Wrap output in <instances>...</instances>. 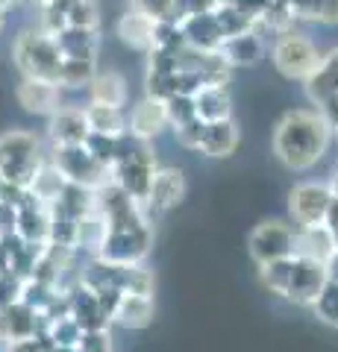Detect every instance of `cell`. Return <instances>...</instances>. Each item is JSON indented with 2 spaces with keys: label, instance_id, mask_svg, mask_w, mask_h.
Here are the masks:
<instances>
[{
  "label": "cell",
  "instance_id": "5bb4252c",
  "mask_svg": "<svg viewBox=\"0 0 338 352\" xmlns=\"http://www.w3.org/2000/svg\"><path fill=\"white\" fill-rule=\"evenodd\" d=\"M218 53H221L230 68H253L265 56V41H262L256 27H250V30L235 32V36H226L221 41V47H218Z\"/></svg>",
  "mask_w": 338,
  "mask_h": 352
},
{
  "label": "cell",
  "instance_id": "74e56055",
  "mask_svg": "<svg viewBox=\"0 0 338 352\" xmlns=\"http://www.w3.org/2000/svg\"><path fill=\"white\" fill-rule=\"evenodd\" d=\"M326 229L332 232V241H335V250H338V197H332L330 208H326V217H324Z\"/></svg>",
  "mask_w": 338,
  "mask_h": 352
},
{
  "label": "cell",
  "instance_id": "4fadbf2b",
  "mask_svg": "<svg viewBox=\"0 0 338 352\" xmlns=\"http://www.w3.org/2000/svg\"><path fill=\"white\" fill-rule=\"evenodd\" d=\"M165 126H168L165 100H156V97H145V100L136 103L133 112H129L127 135L136 138V141H154Z\"/></svg>",
  "mask_w": 338,
  "mask_h": 352
},
{
  "label": "cell",
  "instance_id": "9c48e42d",
  "mask_svg": "<svg viewBox=\"0 0 338 352\" xmlns=\"http://www.w3.org/2000/svg\"><path fill=\"white\" fill-rule=\"evenodd\" d=\"M324 285H326V270H324V264L294 256L286 300H291L294 305L312 308V302L318 300V294L324 291Z\"/></svg>",
  "mask_w": 338,
  "mask_h": 352
},
{
  "label": "cell",
  "instance_id": "b9f144b4",
  "mask_svg": "<svg viewBox=\"0 0 338 352\" xmlns=\"http://www.w3.org/2000/svg\"><path fill=\"white\" fill-rule=\"evenodd\" d=\"M330 191H332V197H338V168H335L332 176H330Z\"/></svg>",
  "mask_w": 338,
  "mask_h": 352
},
{
  "label": "cell",
  "instance_id": "f6af8a7d",
  "mask_svg": "<svg viewBox=\"0 0 338 352\" xmlns=\"http://www.w3.org/2000/svg\"><path fill=\"white\" fill-rule=\"evenodd\" d=\"M330 126H332V135L338 138V120H335V124H330Z\"/></svg>",
  "mask_w": 338,
  "mask_h": 352
},
{
  "label": "cell",
  "instance_id": "ac0fdd59",
  "mask_svg": "<svg viewBox=\"0 0 338 352\" xmlns=\"http://www.w3.org/2000/svg\"><path fill=\"white\" fill-rule=\"evenodd\" d=\"M332 252H335V241H332V232L326 229V223H312V226L294 229V256L297 258L326 264V258H330Z\"/></svg>",
  "mask_w": 338,
  "mask_h": 352
},
{
  "label": "cell",
  "instance_id": "ba28073f",
  "mask_svg": "<svg viewBox=\"0 0 338 352\" xmlns=\"http://www.w3.org/2000/svg\"><path fill=\"white\" fill-rule=\"evenodd\" d=\"M332 203V191L324 182H300L294 185L288 194V214L297 226H312V223H324L326 208Z\"/></svg>",
  "mask_w": 338,
  "mask_h": 352
},
{
  "label": "cell",
  "instance_id": "4dcf8cb0",
  "mask_svg": "<svg viewBox=\"0 0 338 352\" xmlns=\"http://www.w3.org/2000/svg\"><path fill=\"white\" fill-rule=\"evenodd\" d=\"M68 27H85V30L101 27V9H97V0H74V6L68 9Z\"/></svg>",
  "mask_w": 338,
  "mask_h": 352
},
{
  "label": "cell",
  "instance_id": "1f68e13d",
  "mask_svg": "<svg viewBox=\"0 0 338 352\" xmlns=\"http://www.w3.org/2000/svg\"><path fill=\"white\" fill-rule=\"evenodd\" d=\"M165 112H168V126H180L185 120L198 118L194 115V100L189 94H171L165 100Z\"/></svg>",
  "mask_w": 338,
  "mask_h": 352
},
{
  "label": "cell",
  "instance_id": "8992f818",
  "mask_svg": "<svg viewBox=\"0 0 338 352\" xmlns=\"http://www.w3.org/2000/svg\"><path fill=\"white\" fill-rule=\"evenodd\" d=\"M271 59H274V68L286 76V80H306V76L318 68L321 53L309 36H303L297 30H286V32H279V38L274 41Z\"/></svg>",
  "mask_w": 338,
  "mask_h": 352
},
{
  "label": "cell",
  "instance_id": "cb8c5ba5",
  "mask_svg": "<svg viewBox=\"0 0 338 352\" xmlns=\"http://www.w3.org/2000/svg\"><path fill=\"white\" fill-rule=\"evenodd\" d=\"M235 147H238V126L233 118L218 120V124H206L200 153H206L209 159H226L235 153Z\"/></svg>",
  "mask_w": 338,
  "mask_h": 352
},
{
  "label": "cell",
  "instance_id": "7402d4cb",
  "mask_svg": "<svg viewBox=\"0 0 338 352\" xmlns=\"http://www.w3.org/2000/svg\"><path fill=\"white\" fill-rule=\"evenodd\" d=\"M53 41H56L62 59H97V50H101L97 30L85 27H65L53 36Z\"/></svg>",
  "mask_w": 338,
  "mask_h": 352
},
{
  "label": "cell",
  "instance_id": "603a6c76",
  "mask_svg": "<svg viewBox=\"0 0 338 352\" xmlns=\"http://www.w3.org/2000/svg\"><path fill=\"white\" fill-rule=\"evenodd\" d=\"M65 188H68L65 173L53 162H41L39 170L32 173V179L27 185V194L32 197V200H39L45 206H53V203H59V197L65 194Z\"/></svg>",
  "mask_w": 338,
  "mask_h": 352
},
{
  "label": "cell",
  "instance_id": "f35d334b",
  "mask_svg": "<svg viewBox=\"0 0 338 352\" xmlns=\"http://www.w3.org/2000/svg\"><path fill=\"white\" fill-rule=\"evenodd\" d=\"M321 24H338V0H321Z\"/></svg>",
  "mask_w": 338,
  "mask_h": 352
},
{
  "label": "cell",
  "instance_id": "7dc6e473",
  "mask_svg": "<svg viewBox=\"0 0 338 352\" xmlns=\"http://www.w3.org/2000/svg\"><path fill=\"white\" fill-rule=\"evenodd\" d=\"M0 188H3V179H0Z\"/></svg>",
  "mask_w": 338,
  "mask_h": 352
},
{
  "label": "cell",
  "instance_id": "ab89813d",
  "mask_svg": "<svg viewBox=\"0 0 338 352\" xmlns=\"http://www.w3.org/2000/svg\"><path fill=\"white\" fill-rule=\"evenodd\" d=\"M318 112H321L326 120H330V124H335V120H338V91H335L332 97H326V103L318 106Z\"/></svg>",
  "mask_w": 338,
  "mask_h": 352
},
{
  "label": "cell",
  "instance_id": "7c38bea8",
  "mask_svg": "<svg viewBox=\"0 0 338 352\" xmlns=\"http://www.w3.org/2000/svg\"><path fill=\"white\" fill-rule=\"evenodd\" d=\"M177 27L182 32V38L189 47L194 50H218L221 47V41L226 38L221 24H218L215 12H191V15H182L177 21Z\"/></svg>",
  "mask_w": 338,
  "mask_h": 352
},
{
  "label": "cell",
  "instance_id": "60d3db41",
  "mask_svg": "<svg viewBox=\"0 0 338 352\" xmlns=\"http://www.w3.org/2000/svg\"><path fill=\"white\" fill-rule=\"evenodd\" d=\"M324 270H326V279L330 282H338V250L332 252L330 258H326V264H324Z\"/></svg>",
  "mask_w": 338,
  "mask_h": 352
},
{
  "label": "cell",
  "instance_id": "d4e9b609",
  "mask_svg": "<svg viewBox=\"0 0 338 352\" xmlns=\"http://www.w3.org/2000/svg\"><path fill=\"white\" fill-rule=\"evenodd\" d=\"M89 97L92 103H101V106H115L121 109L127 103V80L118 71H97L89 82Z\"/></svg>",
  "mask_w": 338,
  "mask_h": 352
},
{
  "label": "cell",
  "instance_id": "ee69618b",
  "mask_svg": "<svg viewBox=\"0 0 338 352\" xmlns=\"http://www.w3.org/2000/svg\"><path fill=\"white\" fill-rule=\"evenodd\" d=\"M3 27H6V15H3V9H0V32H3Z\"/></svg>",
  "mask_w": 338,
  "mask_h": 352
},
{
  "label": "cell",
  "instance_id": "e0dca14e",
  "mask_svg": "<svg viewBox=\"0 0 338 352\" xmlns=\"http://www.w3.org/2000/svg\"><path fill=\"white\" fill-rule=\"evenodd\" d=\"M109 320H115L124 329H147L154 323V296L150 294H129V291L118 294Z\"/></svg>",
  "mask_w": 338,
  "mask_h": 352
},
{
  "label": "cell",
  "instance_id": "7a4b0ae2",
  "mask_svg": "<svg viewBox=\"0 0 338 352\" xmlns=\"http://www.w3.org/2000/svg\"><path fill=\"white\" fill-rule=\"evenodd\" d=\"M12 59L15 68L27 80H47V82L59 80L62 53L53 36H47L45 30H21L12 44Z\"/></svg>",
  "mask_w": 338,
  "mask_h": 352
},
{
  "label": "cell",
  "instance_id": "9a60e30c",
  "mask_svg": "<svg viewBox=\"0 0 338 352\" xmlns=\"http://www.w3.org/2000/svg\"><path fill=\"white\" fill-rule=\"evenodd\" d=\"M182 197H185V173L180 168H156L147 191V208L168 212V208L182 203Z\"/></svg>",
  "mask_w": 338,
  "mask_h": 352
},
{
  "label": "cell",
  "instance_id": "d6a6232c",
  "mask_svg": "<svg viewBox=\"0 0 338 352\" xmlns=\"http://www.w3.org/2000/svg\"><path fill=\"white\" fill-rule=\"evenodd\" d=\"M85 147H89L92 156L106 164V168H112L115 162V153H118V138H109V135H97V132H89V138H85Z\"/></svg>",
  "mask_w": 338,
  "mask_h": 352
},
{
  "label": "cell",
  "instance_id": "5b68a950",
  "mask_svg": "<svg viewBox=\"0 0 338 352\" xmlns=\"http://www.w3.org/2000/svg\"><path fill=\"white\" fill-rule=\"evenodd\" d=\"M50 162L65 173V179L80 188L101 191L106 182H112V170L97 162L85 144H53Z\"/></svg>",
  "mask_w": 338,
  "mask_h": 352
},
{
  "label": "cell",
  "instance_id": "30bf717a",
  "mask_svg": "<svg viewBox=\"0 0 338 352\" xmlns=\"http://www.w3.org/2000/svg\"><path fill=\"white\" fill-rule=\"evenodd\" d=\"M15 238L24 244H50V206L27 197L15 212Z\"/></svg>",
  "mask_w": 338,
  "mask_h": 352
},
{
  "label": "cell",
  "instance_id": "d6986e66",
  "mask_svg": "<svg viewBox=\"0 0 338 352\" xmlns=\"http://www.w3.org/2000/svg\"><path fill=\"white\" fill-rule=\"evenodd\" d=\"M156 24L159 21L154 15L141 12V9H129V12H124L121 18H118V38H121L127 47L133 50H150L154 47V36H156Z\"/></svg>",
  "mask_w": 338,
  "mask_h": 352
},
{
  "label": "cell",
  "instance_id": "52a82bcc",
  "mask_svg": "<svg viewBox=\"0 0 338 352\" xmlns=\"http://www.w3.org/2000/svg\"><path fill=\"white\" fill-rule=\"evenodd\" d=\"M247 250L256 264L291 258L294 256V229L286 220H262L247 238Z\"/></svg>",
  "mask_w": 338,
  "mask_h": 352
},
{
  "label": "cell",
  "instance_id": "83f0119b",
  "mask_svg": "<svg viewBox=\"0 0 338 352\" xmlns=\"http://www.w3.org/2000/svg\"><path fill=\"white\" fill-rule=\"evenodd\" d=\"M291 264H294V256L259 264V279H262V285H265V291H271L274 296H286L288 279H291Z\"/></svg>",
  "mask_w": 338,
  "mask_h": 352
},
{
  "label": "cell",
  "instance_id": "3957f363",
  "mask_svg": "<svg viewBox=\"0 0 338 352\" xmlns=\"http://www.w3.org/2000/svg\"><path fill=\"white\" fill-rule=\"evenodd\" d=\"M41 162H45L41 159V147L32 132L9 129L0 135V179L6 185L27 188Z\"/></svg>",
  "mask_w": 338,
  "mask_h": 352
},
{
  "label": "cell",
  "instance_id": "8d00e7d4",
  "mask_svg": "<svg viewBox=\"0 0 338 352\" xmlns=\"http://www.w3.org/2000/svg\"><path fill=\"white\" fill-rule=\"evenodd\" d=\"M6 349L3 352H50V340L45 335H30V338H15V340H3Z\"/></svg>",
  "mask_w": 338,
  "mask_h": 352
},
{
  "label": "cell",
  "instance_id": "f546056e",
  "mask_svg": "<svg viewBox=\"0 0 338 352\" xmlns=\"http://www.w3.org/2000/svg\"><path fill=\"white\" fill-rule=\"evenodd\" d=\"M74 6V0H47V3H41V27L47 36H56L59 30L68 27V9Z\"/></svg>",
  "mask_w": 338,
  "mask_h": 352
},
{
  "label": "cell",
  "instance_id": "2e32d148",
  "mask_svg": "<svg viewBox=\"0 0 338 352\" xmlns=\"http://www.w3.org/2000/svg\"><path fill=\"white\" fill-rule=\"evenodd\" d=\"M47 129H50L53 144H85V138H89V124H85L83 106L62 103L56 112L50 115Z\"/></svg>",
  "mask_w": 338,
  "mask_h": 352
},
{
  "label": "cell",
  "instance_id": "484cf974",
  "mask_svg": "<svg viewBox=\"0 0 338 352\" xmlns=\"http://www.w3.org/2000/svg\"><path fill=\"white\" fill-rule=\"evenodd\" d=\"M83 112H85V124H89V132H97V135H109V138L127 135V118H124L121 109L89 103Z\"/></svg>",
  "mask_w": 338,
  "mask_h": 352
},
{
  "label": "cell",
  "instance_id": "6da1fadb",
  "mask_svg": "<svg viewBox=\"0 0 338 352\" xmlns=\"http://www.w3.org/2000/svg\"><path fill=\"white\" fill-rule=\"evenodd\" d=\"M332 126L318 109H291L274 129V153L291 170L315 168L330 150Z\"/></svg>",
  "mask_w": 338,
  "mask_h": 352
},
{
  "label": "cell",
  "instance_id": "e575fe53",
  "mask_svg": "<svg viewBox=\"0 0 338 352\" xmlns=\"http://www.w3.org/2000/svg\"><path fill=\"white\" fill-rule=\"evenodd\" d=\"M173 129V138H177V144L185 147V150H200V141H203V129L206 124L200 118H191V120H185V124L180 126H171Z\"/></svg>",
  "mask_w": 338,
  "mask_h": 352
},
{
  "label": "cell",
  "instance_id": "836d02e7",
  "mask_svg": "<svg viewBox=\"0 0 338 352\" xmlns=\"http://www.w3.org/2000/svg\"><path fill=\"white\" fill-rule=\"evenodd\" d=\"M133 6L141 9V12L154 15L156 21H180V3L177 0H133Z\"/></svg>",
  "mask_w": 338,
  "mask_h": 352
},
{
  "label": "cell",
  "instance_id": "8fae6325",
  "mask_svg": "<svg viewBox=\"0 0 338 352\" xmlns=\"http://www.w3.org/2000/svg\"><path fill=\"white\" fill-rule=\"evenodd\" d=\"M15 97L24 112L39 115V118H50L62 106V88L47 80H27L24 76L15 88Z\"/></svg>",
  "mask_w": 338,
  "mask_h": 352
},
{
  "label": "cell",
  "instance_id": "7bdbcfd3",
  "mask_svg": "<svg viewBox=\"0 0 338 352\" xmlns=\"http://www.w3.org/2000/svg\"><path fill=\"white\" fill-rule=\"evenodd\" d=\"M12 3H15V0H0V9H3V12H6V9L12 6Z\"/></svg>",
  "mask_w": 338,
  "mask_h": 352
},
{
  "label": "cell",
  "instance_id": "d590c367",
  "mask_svg": "<svg viewBox=\"0 0 338 352\" xmlns=\"http://www.w3.org/2000/svg\"><path fill=\"white\" fill-rule=\"evenodd\" d=\"M77 352H112V338L106 329H89V332H83Z\"/></svg>",
  "mask_w": 338,
  "mask_h": 352
},
{
  "label": "cell",
  "instance_id": "44dd1931",
  "mask_svg": "<svg viewBox=\"0 0 338 352\" xmlns=\"http://www.w3.org/2000/svg\"><path fill=\"white\" fill-rule=\"evenodd\" d=\"M306 97L315 106H324L326 97H332L338 91V47L330 50L326 56H321L318 68H315L306 80Z\"/></svg>",
  "mask_w": 338,
  "mask_h": 352
},
{
  "label": "cell",
  "instance_id": "4316f807",
  "mask_svg": "<svg viewBox=\"0 0 338 352\" xmlns=\"http://www.w3.org/2000/svg\"><path fill=\"white\" fill-rule=\"evenodd\" d=\"M94 74H97V59H62L56 85L62 91H80V88H89Z\"/></svg>",
  "mask_w": 338,
  "mask_h": 352
},
{
  "label": "cell",
  "instance_id": "bcb514c9",
  "mask_svg": "<svg viewBox=\"0 0 338 352\" xmlns=\"http://www.w3.org/2000/svg\"><path fill=\"white\" fill-rule=\"evenodd\" d=\"M32 3H36V6H41V3H47V0H32Z\"/></svg>",
  "mask_w": 338,
  "mask_h": 352
},
{
  "label": "cell",
  "instance_id": "f1b7e54d",
  "mask_svg": "<svg viewBox=\"0 0 338 352\" xmlns=\"http://www.w3.org/2000/svg\"><path fill=\"white\" fill-rule=\"evenodd\" d=\"M312 311H315V317H318L324 326L338 329V282L326 279L324 291L318 294V300L312 302Z\"/></svg>",
  "mask_w": 338,
  "mask_h": 352
},
{
  "label": "cell",
  "instance_id": "277c9868",
  "mask_svg": "<svg viewBox=\"0 0 338 352\" xmlns=\"http://www.w3.org/2000/svg\"><path fill=\"white\" fill-rule=\"evenodd\" d=\"M150 241H154V232H150V220H127V223H112L109 232L103 238L101 250L94 252L97 261L106 264H141L150 250Z\"/></svg>",
  "mask_w": 338,
  "mask_h": 352
},
{
  "label": "cell",
  "instance_id": "ffe728a7",
  "mask_svg": "<svg viewBox=\"0 0 338 352\" xmlns=\"http://www.w3.org/2000/svg\"><path fill=\"white\" fill-rule=\"evenodd\" d=\"M191 100H194V115L203 124H218V120L233 118V100L226 94V85H200L191 94Z\"/></svg>",
  "mask_w": 338,
  "mask_h": 352
}]
</instances>
